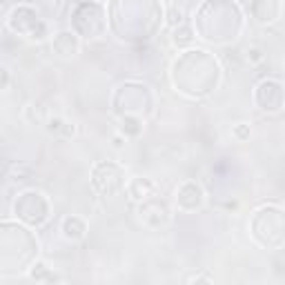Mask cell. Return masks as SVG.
I'll list each match as a JSON object with an SVG mask.
<instances>
[{"instance_id":"obj_1","label":"cell","mask_w":285,"mask_h":285,"mask_svg":"<svg viewBox=\"0 0 285 285\" xmlns=\"http://www.w3.org/2000/svg\"><path fill=\"white\" fill-rule=\"evenodd\" d=\"M127 192H129V196L134 198V201H145V198L151 196V192H154V183L147 178H134L127 185Z\"/></svg>"}]
</instances>
